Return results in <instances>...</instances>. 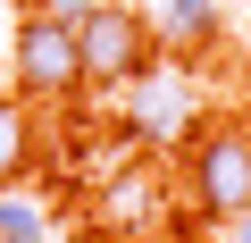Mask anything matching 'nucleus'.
I'll use <instances>...</instances> for the list:
<instances>
[{"label": "nucleus", "mask_w": 251, "mask_h": 243, "mask_svg": "<svg viewBox=\"0 0 251 243\" xmlns=\"http://www.w3.org/2000/svg\"><path fill=\"white\" fill-rule=\"evenodd\" d=\"M193 201L218 226L251 210V126H209L193 143Z\"/></svg>", "instance_id": "nucleus-3"}, {"label": "nucleus", "mask_w": 251, "mask_h": 243, "mask_svg": "<svg viewBox=\"0 0 251 243\" xmlns=\"http://www.w3.org/2000/svg\"><path fill=\"white\" fill-rule=\"evenodd\" d=\"M9 67H17V92H25V101H67V92L84 84L75 17H67V9H34V17H17Z\"/></svg>", "instance_id": "nucleus-2"}, {"label": "nucleus", "mask_w": 251, "mask_h": 243, "mask_svg": "<svg viewBox=\"0 0 251 243\" xmlns=\"http://www.w3.org/2000/svg\"><path fill=\"white\" fill-rule=\"evenodd\" d=\"M226 226H234V235H226V243H251V210H243V218H226Z\"/></svg>", "instance_id": "nucleus-7"}, {"label": "nucleus", "mask_w": 251, "mask_h": 243, "mask_svg": "<svg viewBox=\"0 0 251 243\" xmlns=\"http://www.w3.org/2000/svg\"><path fill=\"white\" fill-rule=\"evenodd\" d=\"M0 243H50V218L25 193H0Z\"/></svg>", "instance_id": "nucleus-5"}, {"label": "nucleus", "mask_w": 251, "mask_h": 243, "mask_svg": "<svg viewBox=\"0 0 251 243\" xmlns=\"http://www.w3.org/2000/svg\"><path fill=\"white\" fill-rule=\"evenodd\" d=\"M67 17H75V51H84V84H134L151 76L159 42L143 26V9H126V0H67Z\"/></svg>", "instance_id": "nucleus-1"}, {"label": "nucleus", "mask_w": 251, "mask_h": 243, "mask_svg": "<svg viewBox=\"0 0 251 243\" xmlns=\"http://www.w3.org/2000/svg\"><path fill=\"white\" fill-rule=\"evenodd\" d=\"M25 168H34V109H25V92H0V193Z\"/></svg>", "instance_id": "nucleus-4"}, {"label": "nucleus", "mask_w": 251, "mask_h": 243, "mask_svg": "<svg viewBox=\"0 0 251 243\" xmlns=\"http://www.w3.org/2000/svg\"><path fill=\"white\" fill-rule=\"evenodd\" d=\"M168 17H176V26H184V34H201V26H209V17H218V0H168Z\"/></svg>", "instance_id": "nucleus-6"}]
</instances>
